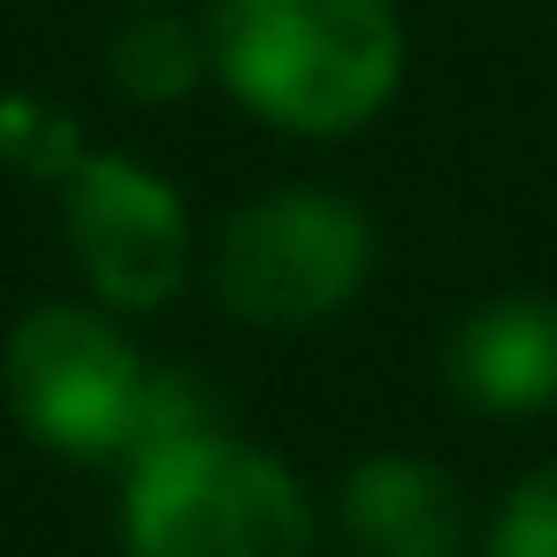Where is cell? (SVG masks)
Instances as JSON below:
<instances>
[{"instance_id":"obj_3","label":"cell","mask_w":557,"mask_h":557,"mask_svg":"<svg viewBox=\"0 0 557 557\" xmlns=\"http://www.w3.org/2000/svg\"><path fill=\"white\" fill-rule=\"evenodd\" d=\"M0 389L39 450L70 466H123L146 443L161 367H146V351L108 306L47 298L0 351Z\"/></svg>"},{"instance_id":"obj_9","label":"cell","mask_w":557,"mask_h":557,"mask_svg":"<svg viewBox=\"0 0 557 557\" xmlns=\"http://www.w3.org/2000/svg\"><path fill=\"white\" fill-rule=\"evenodd\" d=\"M481 557H557V466H534L488 519Z\"/></svg>"},{"instance_id":"obj_5","label":"cell","mask_w":557,"mask_h":557,"mask_svg":"<svg viewBox=\"0 0 557 557\" xmlns=\"http://www.w3.org/2000/svg\"><path fill=\"white\" fill-rule=\"evenodd\" d=\"M62 230L108 313H161L191 275V214L176 184L131 153H77L62 176Z\"/></svg>"},{"instance_id":"obj_4","label":"cell","mask_w":557,"mask_h":557,"mask_svg":"<svg viewBox=\"0 0 557 557\" xmlns=\"http://www.w3.org/2000/svg\"><path fill=\"white\" fill-rule=\"evenodd\" d=\"M374 252H382V237L344 191L290 184V191H268L222 222L214 298L245 329L298 336V329L336 321L367 290Z\"/></svg>"},{"instance_id":"obj_7","label":"cell","mask_w":557,"mask_h":557,"mask_svg":"<svg viewBox=\"0 0 557 557\" xmlns=\"http://www.w3.org/2000/svg\"><path fill=\"white\" fill-rule=\"evenodd\" d=\"M450 389L473 412L496 420H527V412H557V298L511 290L473 306L450 329Z\"/></svg>"},{"instance_id":"obj_6","label":"cell","mask_w":557,"mask_h":557,"mask_svg":"<svg viewBox=\"0 0 557 557\" xmlns=\"http://www.w3.org/2000/svg\"><path fill=\"white\" fill-rule=\"evenodd\" d=\"M336 519H344L351 557H466L473 542L466 488L412 450L359 458L336 488Z\"/></svg>"},{"instance_id":"obj_1","label":"cell","mask_w":557,"mask_h":557,"mask_svg":"<svg viewBox=\"0 0 557 557\" xmlns=\"http://www.w3.org/2000/svg\"><path fill=\"white\" fill-rule=\"evenodd\" d=\"M207 62L260 123L351 138L405 85V24L389 0H214Z\"/></svg>"},{"instance_id":"obj_8","label":"cell","mask_w":557,"mask_h":557,"mask_svg":"<svg viewBox=\"0 0 557 557\" xmlns=\"http://www.w3.org/2000/svg\"><path fill=\"white\" fill-rule=\"evenodd\" d=\"M207 70H214V62H207V39H199L184 16H169V9L131 16V24L108 39V77H115L131 100H146V108L184 100Z\"/></svg>"},{"instance_id":"obj_10","label":"cell","mask_w":557,"mask_h":557,"mask_svg":"<svg viewBox=\"0 0 557 557\" xmlns=\"http://www.w3.org/2000/svg\"><path fill=\"white\" fill-rule=\"evenodd\" d=\"M138 9H169V0H138Z\"/></svg>"},{"instance_id":"obj_2","label":"cell","mask_w":557,"mask_h":557,"mask_svg":"<svg viewBox=\"0 0 557 557\" xmlns=\"http://www.w3.org/2000/svg\"><path fill=\"white\" fill-rule=\"evenodd\" d=\"M123 549L313 557V504L275 450L230 435L222 420H184L123 458Z\"/></svg>"}]
</instances>
